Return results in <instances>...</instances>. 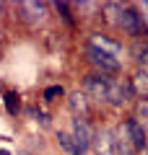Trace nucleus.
<instances>
[{"label": "nucleus", "mask_w": 148, "mask_h": 155, "mask_svg": "<svg viewBox=\"0 0 148 155\" xmlns=\"http://www.w3.org/2000/svg\"><path fill=\"white\" fill-rule=\"evenodd\" d=\"M120 137L127 140V142L132 145L135 150H146V129L138 124L135 116H130V119H125L120 127Z\"/></svg>", "instance_id": "f257e3e1"}, {"label": "nucleus", "mask_w": 148, "mask_h": 155, "mask_svg": "<svg viewBox=\"0 0 148 155\" xmlns=\"http://www.w3.org/2000/svg\"><path fill=\"white\" fill-rule=\"evenodd\" d=\"M109 80L112 78H107L104 72L86 75V80H83V93H91L96 101H107V96H109Z\"/></svg>", "instance_id": "f03ea898"}, {"label": "nucleus", "mask_w": 148, "mask_h": 155, "mask_svg": "<svg viewBox=\"0 0 148 155\" xmlns=\"http://www.w3.org/2000/svg\"><path fill=\"white\" fill-rule=\"evenodd\" d=\"M117 26L127 34V36L140 39L143 34V16H138L132 8H120V16H117Z\"/></svg>", "instance_id": "7ed1b4c3"}, {"label": "nucleus", "mask_w": 148, "mask_h": 155, "mask_svg": "<svg viewBox=\"0 0 148 155\" xmlns=\"http://www.w3.org/2000/svg\"><path fill=\"white\" fill-rule=\"evenodd\" d=\"M86 52H88V60L99 67V72H104V75H107V72H117V70H120V60H117V57H112V54H107L104 49L93 47L91 41H88Z\"/></svg>", "instance_id": "20e7f679"}, {"label": "nucleus", "mask_w": 148, "mask_h": 155, "mask_svg": "<svg viewBox=\"0 0 148 155\" xmlns=\"http://www.w3.org/2000/svg\"><path fill=\"white\" fill-rule=\"evenodd\" d=\"M70 134H73V140L78 142L81 153H86V150L93 145V134H96V132L91 129L88 119H83V116H76V119H73V129H70Z\"/></svg>", "instance_id": "39448f33"}, {"label": "nucleus", "mask_w": 148, "mask_h": 155, "mask_svg": "<svg viewBox=\"0 0 148 155\" xmlns=\"http://www.w3.org/2000/svg\"><path fill=\"white\" fill-rule=\"evenodd\" d=\"M18 11L23 13V21L31 23V26L42 23L44 16H47V5H44V3H21V5H18Z\"/></svg>", "instance_id": "423d86ee"}, {"label": "nucleus", "mask_w": 148, "mask_h": 155, "mask_svg": "<svg viewBox=\"0 0 148 155\" xmlns=\"http://www.w3.org/2000/svg\"><path fill=\"white\" fill-rule=\"evenodd\" d=\"M115 145H117V134L107 132V129L93 134V147L99 155H115Z\"/></svg>", "instance_id": "0eeeda50"}, {"label": "nucleus", "mask_w": 148, "mask_h": 155, "mask_svg": "<svg viewBox=\"0 0 148 155\" xmlns=\"http://www.w3.org/2000/svg\"><path fill=\"white\" fill-rule=\"evenodd\" d=\"M68 106H70V111H73L76 116H83V119H86V114H88V98H86V93H83V91L70 93Z\"/></svg>", "instance_id": "6e6552de"}, {"label": "nucleus", "mask_w": 148, "mask_h": 155, "mask_svg": "<svg viewBox=\"0 0 148 155\" xmlns=\"http://www.w3.org/2000/svg\"><path fill=\"white\" fill-rule=\"evenodd\" d=\"M132 88H135V96H143V98H148V67H143V70H138L135 75H132Z\"/></svg>", "instance_id": "1a4fd4ad"}, {"label": "nucleus", "mask_w": 148, "mask_h": 155, "mask_svg": "<svg viewBox=\"0 0 148 155\" xmlns=\"http://www.w3.org/2000/svg\"><path fill=\"white\" fill-rule=\"evenodd\" d=\"M130 52H132V57L138 62H143V67H148V39H135Z\"/></svg>", "instance_id": "9d476101"}, {"label": "nucleus", "mask_w": 148, "mask_h": 155, "mask_svg": "<svg viewBox=\"0 0 148 155\" xmlns=\"http://www.w3.org/2000/svg\"><path fill=\"white\" fill-rule=\"evenodd\" d=\"M57 142H60V147L65 150V153H70V155H83L81 147H78V142L73 140L70 132H57Z\"/></svg>", "instance_id": "9b49d317"}, {"label": "nucleus", "mask_w": 148, "mask_h": 155, "mask_svg": "<svg viewBox=\"0 0 148 155\" xmlns=\"http://www.w3.org/2000/svg\"><path fill=\"white\" fill-rule=\"evenodd\" d=\"M91 44L99 47V49H104L107 54H112V57H120V54H122L120 44H115V41H109V39H104V36H93V39H91Z\"/></svg>", "instance_id": "f8f14e48"}, {"label": "nucleus", "mask_w": 148, "mask_h": 155, "mask_svg": "<svg viewBox=\"0 0 148 155\" xmlns=\"http://www.w3.org/2000/svg\"><path fill=\"white\" fill-rule=\"evenodd\" d=\"M135 119H138V124H140L143 129L148 127V98H140V101H138V106H135Z\"/></svg>", "instance_id": "ddd939ff"}, {"label": "nucleus", "mask_w": 148, "mask_h": 155, "mask_svg": "<svg viewBox=\"0 0 148 155\" xmlns=\"http://www.w3.org/2000/svg\"><path fill=\"white\" fill-rule=\"evenodd\" d=\"M3 101H5L8 114H11V116H16V114H18V109H21V101H18V96L13 93V91H8V93L3 96Z\"/></svg>", "instance_id": "4468645a"}, {"label": "nucleus", "mask_w": 148, "mask_h": 155, "mask_svg": "<svg viewBox=\"0 0 148 155\" xmlns=\"http://www.w3.org/2000/svg\"><path fill=\"white\" fill-rule=\"evenodd\" d=\"M57 96H62V88H60V85H49V88L44 91V101H55Z\"/></svg>", "instance_id": "2eb2a0df"}, {"label": "nucleus", "mask_w": 148, "mask_h": 155, "mask_svg": "<svg viewBox=\"0 0 148 155\" xmlns=\"http://www.w3.org/2000/svg\"><path fill=\"white\" fill-rule=\"evenodd\" d=\"M0 155H8V153H5V150H0Z\"/></svg>", "instance_id": "dca6fc26"}, {"label": "nucleus", "mask_w": 148, "mask_h": 155, "mask_svg": "<svg viewBox=\"0 0 148 155\" xmlns=\"http://www.w3.org/2000/svg\"><path fill=\"white\" fill-rule=\"evenodd\" d=\"M146 8H148V3H146Z\"/></svg>", "instance_id": "f3484780"}]
</instances>
